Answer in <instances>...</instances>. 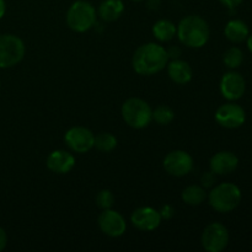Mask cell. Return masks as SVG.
<instances>
[{
  "label": "cell",
  "instance_id": "6da1fadb",
  "mask_svg": "<svg viewBox=\"0 0 252 252\" xmlns=\"http://www.w3.org/2000/svg\"><path fill=\"white\" fill-rule=\"evenodd\" d=\"M169 63L166 49L158 43L140 46L133 54L132 65L139 75H154L160 73Z\"/></svg>",
  "mask_w": 252,
  "mask_h": 252
},
{
  "label": "cell",
  "instance_id": "7a4b0ae2",
  "mask_svg": "<svg viewBox=\"0 0 252 252\" xmlns=\"http://www.w3.org/2000/svg\"><path fill=\"white\" fill-rule=\"evenodd\" d=\"M209 26L198 15L184 17L177 26L176 34L180 42L189 48H201L209 39Z\"/></svg>",
  "mask_w": 252,
  "mask_h": 252
},
{
  "label": "cell",
  "instance_id": "3957f363",
  "mask_svg": "<svg viewBox=\"0 0 252 252\" xmlns=\"http://www.w3.org/2000/svg\"><path fill=\"white\" fill-rule=\"evenodd\" d=\"M209 204L213 209L220 213L234 211L241 202V191L236 185L220 184L212 189L208 194Z\"/></svg>",
  "mask_w": 252,
  "mask_h": 252
},
{
  "label": "cell",
  "instance_id": "277c9868",
  "mask_svg": "<svg viewBox=\"0 0 252 252\" xmlns=\"http://www.w3.org/2000/svg\"><path fill=\"white\" fill-rule=\"evenodd\" d=\"M122 117L129 127L142 129L152 122L153 110L142 98L130 97L123 103Z\"/></svg>",
  "mask_w": 252,
  "mask_h": 252
},
{
  "label": "cell",
  "instance_id": "5b68a950",
  "mask_svg": "<svg viewBox=\"0 0 252 252\" xmlns=\"http://www.w3.org/2000/svg\"><path fill=\"white\" fill-rule=\"evenodd\" d=\"M96 22V10L90 2L78 0L73 2L66 12V24L73 31L85 32Z\"/></svg>",
  "mask_w": 252,
  "mask_h": 252
},
{
  "label": "cell",
  "instance_id": "8992f818",
  "mask_svg": "<svg viewBox=\"0 0 252 252\" xmlns=\"http://www.w3.org/2000/svg\"><path fill=\"white\" fill-rule=\"evenodd\" d=\"M25 44L15 34H0V68H11L22 61Z\"/></svg>",
  "mask_w": 252,
  "mask_h": 252
},
{
  "label": "cell",
  "instance_id": "52a82bcc",
  "mask_svg": "<svg viewBox=\"0 0 252 252\" xmlns=\"http://www.w3.org/2000/svg\"><path fill=\"white\" fill-rule=\"evenodd\" d=\"M202 246L208 252H220L229 243L228 229L220 223H212L204 229L201 239Z\"/></svg>",
  "mask_w": 252,
  "mask_h": 252
},
{
  "label": "cell",
  "instance_id": "ba28073f",
  "mask_svg": "<svg viewBox=\"0 0 252 252\" xmlns=\"http://www.w3.org/2000/svg\"><path fill=\"white\" fill-rule=\"evenodd\" d=\"M164 169L171 176H186L193 169V159L184 150H174L165 157Z\"/></svg>",
  "mask_w": 252,
  "mask_h": 252
},
{
  "label": "cell",
  "instance_id": "9c48e42d",
  "mask_svg": "<svg viewBox=\"0 0 252 252\" xmlns=\"http://www.w3.org/2000/svg\"><path fill=\"white\" fill-rule=\"evenodd\" d=\"M64 140L73 152L83 154L94 148L95 135L85 127H73L65 133Z\"/></svg>",
  "mask_w": 252,
  "mask_h": 252
},
{
  "label": "cell",
  "instance_id": "30bf717a",
  "mask_svg": "<svg viewBox=\"0 0 252 252\" xmlns=\"http://www.w3.org/2000/svg\"><path fill=\"white\" fill-rule=\"evenodd\" d=\"M246 115L241 106L236 103H225L220 106L216 112V121L224 128L234 129L245 123Z\"/></svg>",
  "mask_w": 252,
  "mask_h": 252
},
{
  "label": "cell",
  "instance_id": "8fae6325",
  "mask_svg": "<svg viewBox=\"0 0 252 252\" xmlns=\"http://www.w3.org/2000/svg\"><path fill=\"white\" fill-rule=\"evenodd\" d=\"M98 226L101 231L111 238H120L126 233L127 224L125 218L118 212L112 209H103L98 217Z\"/></svg>",
  "mask_w": 252,
  "mask_h": 252
},
{
  "label": "cell",
  "instance_id": "7c38bea8",
  "mask_svg": "<svg viewBox=\"0 0 252 252\" xmlns=\"http://www.w3.org/2000/svg\"><path fill=\"white\" fill-rule=\"evenodd\" d=\"M160 212L155 211L152 207H140L135 209L130 217V221L137 229L143 231L155 230L161 223Z\"/></svg>",
  "mask_w": 252,
  "mask_h": 252
},
{
  "label": "cell",
  "instance_id": "4fadbf2b",
  "mask_svg": "<svg viewBox=\"0 0 252 252\" xmlns=\"http://www.w3.org/2000/svg\"><path fill=\"white\" fill-rule=\"evenodd\" d=\"M246 89L245 79L235 71H229L221 78L220 91L226 100H239L244 95Z\"/></svg>",
  "mask_w": 252,
  "mask_h": 252
},
{
  "label": "cell",
  "instance_id": "5bb4252c",
  "mask_svg": "<svg viewBox=\"0 0 252 252\" xmlns=\"http://www.w3.org/2000/svg\"><path fill=\"white\" fill-rule=\"evenodd\" d=\"M75 166V158L65 150H54L47 158V167L54 174H68Z\"/></svg>",
  "mask_w": 252,
  "mask_h": 252
},
{
  "label": "cell",
  "instance_id": "9a60e30c",
  "mask_svg": "<svg viewBox=\"0 0 252 252\" xmlns=\"http://www.w3.org/2000/svg\"><path fill=\"white\" fill-rule=\"evenodd\" d=\"M239 165V159L231 152H219L213 155L209 162L211 171L216 175H228L235 171Z\"/></svg>",
  "mask_w": 252,
  "mask_h": 252
},
{
  "label": "cell",
  "instance_id": "2e32d148",
  "mask_svg": "<svg viewBox=\"0 0 252 252\" xmlns=\"http://www.w3.org/2000/svg\"><path fill=\"white\" fill-rule=\"evenodd\" d=\"M167 73L170 79L176 84H187L192 79V68L187 62L180 59H172L167 63Z\"/></svg>",
  "mask_w": 252,
  "mask_h": 252
},
{
  "label": "cell",
  "instance_id": "e0dca14e",
  "mask_svg": "<svg viewBox=\"0 0 252 252\" xmlns=\"http://www.w3.org/2000/svg\"><path fill=\"white\" fill-rule=\"evenodd\" d=\"M125 11V4L122 0H103L98 7V15L103 21L112 22L120 19Z\"/></svg>",
  "mask_w": 252,
  "mask_h": 252
},
{
  "label": "cell",
  "instance_id": "ac0fdd59",
  "mask_svg": "<svg viewBox=\"0 0 252 252\" xmlns=\"http://www.w3.org/2000/svg\"><path fill=\"white\" fill-rule=\"evenodd\" d=\"M225 37L233 43H240L249 37V27L241 20H231L224 30Z\"/></svg>",
  "mask_w": 252,
  "mask_h": 252
},
{
  "label": "cell",
  "instance_id": "d6986e66",
  "mask_svg": "<svg viewBox=\"0 0 252 252\" xmlns=\"http://www.w3.org/2000/svg\"><path fill=\"white\" fill-rule=\"evenodd\" d=\"M177 27L169 20H159L153 26V33L160 42H169L176 36Z\"/></svg>",
  "mask_w": 252,
  "mask_h": 252
},
{
  "label": "cell",
  "instance_id": "ffe728a7",
  "mask_svg": "<svg viewBox=\"0 0 252 252\" xmlns=\"http://www.w3.org/2000/svg\"><path fill=\"white\" fill-rule=\"evenodd\" d=\"M206 198L207 193L204 189L197 185H191L182 192V201L189 206H199L206 201Z\"/></svg>",
  "mask_w": 252,
  "mask_h": 252
},
{
  "label": "cell",
  "instance_id": "44dd1931",
  "mask_svg": "<svg viewBox=\"0 0 252 252\" xmlns=\"http://www.w3.org/2000/svg\"><path fill=\"white\" fill-rule=\"evenodd\" d=\"M94 147H96L100 152L103 153L112 152L117 147V139L111 133H100V134H97L95 137Z\"/></svg>",
  "mask_w": 252,
  "mask_h": 252
},
{
  "label": "cell",
  "instance_id": "7402d4cb",
  "mask_svg": "<svg viewBox=\"0 0 252 252\" xmlns=\"http://www.w3.org/2000/svg\"><path fill=\"white\" fill-rule=\"evenodd\" d=\"M175 118V113L169 106L160 105L153 111V120L160 126H166L171 123Z\"/></svg>",
  "mask_w": 252,
  "mask_h": 252
},
{
  "label": "cell",
  "instance_id": "603a6c76",
  "mask_svg": "<svg viewBox=\"0 0 252 252\" xmlns=\"http://www.w3.org/2000/svg\"><path fill=\"white\" fill-rule=\"evenodd\" d=\"M223 59L224 63H225V65L228 66V68L235 69L238 68V66H240L241 63H243L244 54L240 48H238V47H231V48H229L228 51L224 53Z\"/></svg>",
  "mask_w": 252,
  "mask_h": 252
},
{
  "label": "cell",
  "instance_id": "cb8c5ba5",
  "mask_svg": "<svg viewBox=\"0 0 252 252\" xmlns=\"http://www.w3.org/2000/svg\"><path fill=\"white\" fill-rule=\"evenodd\" d=\"M115 202V196L108 189H102L96 196V203L101 209H110Z\"/></svg>",
  "mask_w": 252,
  "mask_h": 252
},
{
  "label": "cell",
  "instance_id": "d4e9b609",
  "mask_svg": "<svg viewBox=\"0 0 252 252\" xmlns=\"http://www.w3.org/2000/svg\"><path fill=\"white\" fill-rule=\"evenodd\" d=\"M201 182L204 187H212L216 182V174L212 171L204 172L201 177Z\"/></svg>",
  "mask_w": 252,
  "mask_h": 252
},
{
  "label": "cell",
  "instance_id": "484cf974",
  "mask_svg": "<svg viewBox=\"0 0 252 252\" xmlns=\"http://www.w3.org/2000/svg\"><path fill=\"white\" fill-rule=\"evenodd\" d=\"M160 216L164 219H171L175 216V209L171 206H165L162 207L161 212H160Z\"/></svg>",
  "mask_w": 252,
  "mask_h": 252
},
{
  "label": "cell",
  "instance_id": "4316f807",
  "mask_svg": "<svg viewBox=\"0 0 252 252\" xmlns=\"http://www.w3.org/2000/svg\"><path fill=\"white\" fill-rule=\"evenodd\" d=\"M166 52L169 59H179V57L181 56V49L179 47H171L170 49H166Z\"/></svg>",
  "mask_w": 252,
  "mask_h": 252
},
{
  "label": "cell",
  "instance_id": "83f0119b",
  "mask_svg": "<svg viewBox=\"0 0 252 252\" xmlns=\"http://www.w3.org/2000/svg\"><path fill=\"white\" fill-rule=\"evenodd\" d=\"M219 1L225 5V6H228L229 9H235L236 6H239L243 2V0H219Z\"/></svg>",
  "mask_w": 252,
  "mask_h": 252
},
{
  "label": "cell",
  "instance_id": "f1b7e54d",
  "mask_svg": "<svg viewBox=\"0 0 252 252\" xmlns=\"http://www.w3.org/2000/svg\"><path fill=\"white\" fill-rule=\"evenodd\" d=\"M7 244V235L6 233H5L4 229L0 226V251H2L5 249V246H6Z\"/></svg>",
  "mask_w": 252,
  "mask_h": 252
},
{
  "label": "cell",
  "instance_id": "f546056e",
  "mask_svg": "<svg viewBox=\"0 0 252 252\" xmlns=\"http://www.w3.org/2000/svg\"><path fill=\"white\" fill-rule=\"evenodd\" d=\"M160 6V0H149L148 1V7L152 10H157L159 9Z\"/></svg>",
  "mask_w": 252,
  "mask_h": 252
},
{
  "label": "cell",
  "instance_id": "4dcf8cb0",
  "mask_svg": "<svg viewBox=\"0 0 252 252\" xmlns=\"http://www.w3.org/2000/svg\"><path fill=\"white\" fill-rule=\"evenodd\" d=\"M5 11H6V5H5L4 0H0V19L5 15Z\"/></svg>",
  "mask_w": 252,
  "mask_h": 252
},
{
  "label": "cell",
  "instance_id": "1f68e13d",
  "mask_svg": "<svg viewBox=\"0 0 252 252\" xmlns=\"http://www.w3.org/2000/svg\"><path fill=\"white\" fill-rule=\"evenodd\" d=\"M248 46H249V49H250V51L252 52V34L251 36H249L248 37Z\"/></svg>",
  "mask_w": 252,
  "mask_h": 252
},
{
  "label": "cell",
  "instance_id": "d6a6232c",
  "mask_svg": "<svg viewBox=\"0 0 252 252\" xmlns=\"http://www.w3.org/2000/svg\"><path fill=\"white\" fill-rule=\"evenodd\" d=\"M132 1H135V2H142V1H144V0H132Z\"/></svg>",
  "mask_w": 252,
  "mask_h": 252
}]
</instances>
